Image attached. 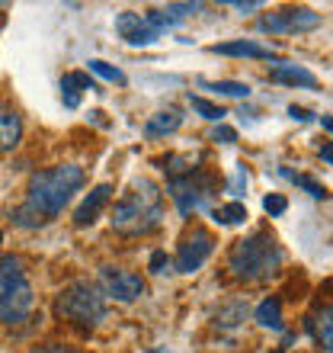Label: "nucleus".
Returning a JSON list of instances; mask_svg holds the SVG:
<instances>
[{
	"instance_id": "1",
	"label": "nucleus",
	"mask_w": 333,
	"mask_h": 353,
	"mask_svg": "<svg viewBox=\"0 0 333 353\" xmlns=\"http://www.w3.org/2000/svg\"><path fill=\"white\" fill-rule=\"evenodd\" d=\"M83 180H87L83 168H77V164H58V168L32 174L29 196L26 203L13 212V222L19 228H42V225H48L52 219L65 212V205L80 193Z\"/></svg>"
},
{
	"instance_id": "2",
	"label": "nucleus",
	"mask_w": 333,
	"mask_h": 353,
	"mask_svg": "<svg viewBox=\"0 0 333 353\" xmlns=\"http://www.w3.org/2000/svg\"><path fill=\"white\" fill-rule=\"evenodd\" d=\"M164 219V193L148 176H138L125 193L116 199L112 228L119 234H148Z\"/></svg>"
},
{
	"instance_id": "3",
	"label": "nucleus",
	"mask_w": 333,
	"mask_h": 353,
	"mask_svg": "<svg viewBox=\"0 0 333 353\" xmlns=\"http://www.w3.org/2000/svg\"><path fill=\"white\" fill-rule=\"evenodd\" d=\"M228 270L241 283H263L282 270V248L269 232H253L250 238L237 241L228 257Z\"/></svg>"
},
{
	"instance_id": "4",
	"label": "nucleus",
	"mask_w": 333,
	"mask_h": 353,
	"mask_svg": "<svg viewBox=\"0 0 333 353\" xmlns=\"http://www.w3.org/2000/svg\"><path fill=\"white\" fill-rule=\"evenodd\" d=\"M55 312L80 327H96L103 318H106V296L100 292L96 283L77 279V283H71V286L58 296Z\"/></svg>"
},
{
	"instance_id": "5",
	"label": "nucleus",
	"mask_w": 333,
	"mask_h": 353,
	"mask_svg": "<svg viewBox=\"0 0 333 353\" xmlns=\"http://www.w3.org/2000/svg\"><path fill=\"white\" fill-rule=\"evenodd\" d=\"M166 193L173 196L176 209L180 215H193V212H202L205 205L212 203L215 196V176L208 170H195L189 176H180V180H170Z\"/></svg>"
},
{
	"instance_id": "6",
	"label": "nucleus",
	"mask_w": 333,
	"mask_h": 353,
	"mask_svg": "<svg viewBox=\"0 0 333 353\" xmlns=\"http://www.w3.org/2000/svg\"><path fill=\"white\" fill-rule=\"evenodd\" d=\"M321 26V13L308 7H286V10H272V13H263L257 23L259 32H269V36H292V32H311V29Z\"/></svg>"
},
{
	"instance_id": "7",
	"label": "nucleus",
	"mask_w": 333,
	"mask_h": 353,
	"mask_svg": "<svg viewBox=\"0 0 333 353\" xmlns=\"http://www.w3.org/2000/svg\"><path fill=\"white\" fill-rule=\"evenodd\" d=\"M36 308V292L26 276L13 279L0 289V325H23Z\"/></svg>"
},
{
	"instance_id": "8",
	"label": "nucleus",
	"mask_w": 333,
	"mask_h": 353,
	"mask_svg": "<svg viewBox=\"0 0 333 353\" xmlns=\"http://www.w3.org/2000/svg\"><path fill=\"white\" fill-rule=\"evenodd\" d=\"M96 286L106 299H116V302H138L144 296V279L131 270H122V267H103L100 276H96Z\"/></svg>"
},
{
	"instance_id": "9",
	"label": "nucleus",
	"mask_w": 333,
	"mask_h": 353,
	"mask_svg": "<svg viewBox=\"0 0 333 353\" xmlns=\"http://www.w3.org/2000/svg\"><path fill=\"white\" fill-rule=\"evenodd\" d=\"M215 251V238L205 228H193V232L186 234L180 248H176V257L170 263L176 267V273H195V270H202V263L212 257Z\"/></svg>"
},
{
	"instance_id": "10",
	"label": "nucleus",
	"mask_w": 333,
	"mask_h": 353,
	"mask_svg": "<svg viewBox=\"0 0 333 353\" xmlns=\"http://www.w3.org/2000/svg\"><path fill=\"white\" fill-rule=\"evenodd\" d=\"M116 32H119V39H125V42L135 48L154 46L160 39V32L148 23V17H141L135 10H122L119 17H116Z\"/></svg>"
},
{
	"instance_id": "11",
	"label": "nucleus",
	"mask_w": 333,
	"mask_h": 353,
	"mask_svg": "<svg viewBox=\"0 0 333 353\" xmlns=\"http://www.w3.org/2000/svg\"><path fill=\"white\" fill-rule=\"evenodd\" d=\"M215 55H228V58H257V61H279V55L272 48L259 46L253 39H231V42H218L212 46Z\"/></svg>"
},
{
	"instance_id": "12",
	"label": "nucleus",
	"mask_w": 333,
	"mask_h": 353,
	"mask_svg": "<svg viewBox=\"0 0 333 353\" xmlns=\"http://www.w3.org/2000/svg\"><path fill=\"white\" fill-rule=\"evenodd\" d=\"M109 196H112V186L109 183H100V186H93L90 196L83 199L80 205H77V212H74V222L80 225V228H87V225L96 222V215L103 212V205L109 203Z\"/></svg>"
},
{
	"instance_id": "13",
	"label": "nucleus",
	"mask_w": 333,
	"mask_h": 353,
	"mask_svg": "<svg viewBox=\"0 0 333 353\" xmlns=\"http://www.w3.org/2000/svg\"><path fill=\"white\" fill-rule=\"evenodd\" d=\"M272 81L276 84H288V87H311L314 90L317 87V77L308 71V68H301V65H288V61H282L279 58L276 61V68H272Z\"/></svg>"
},
{
	"instance_id": "14",
	"label": "nucleus",
	"mask_w": 333,
	"mask_h": 353,
	"mask_svg": "<svg viewBox=\"0 0 333 353\" xmlns=\"http://www.w3.org/2000/svg\"><path fill=\"white\" fill-rule=\"evenodd\" d=\"M19 139H23V119H19V112L10 110V106H0V154L17 148Z\"/></svg>"
},
{
	"instance_id": "15",
	"label": "nucleus",
	"mask_w": 333,
	"mask_h": 353,
	"mask_svg": "<svg viewBox=\"0 0 333 353\" xmlns=\"http://www.w3.org/2000/svg\"><path fill=\"white\" fill-rule=\"evenodd\" d=\"M180 125H183V112L180 110H160L144 122V135H148V139H164V135H173Z\"/></svg>"
},
{
	"instance_id": "16",
	"label": "nucleus",
	"mask_w": 333,
	"mask_h": 353,
	"mask_svg": "<svg viewBox=\"0 0 333 353\" xmlns=\"http://www.w3.org/2000/svg\"><path fill=\"white\" fill-rule=\"evenodd\" d=\"M253 321L259 327H269V331H286V318H282V302L276 296H266L253 308Z\"/></svg>"
},
{
	"instance_id": "17",
	"label": "nucleus",
	"mask_w": 333,
	"mask_h": 353,
	"mask_svg": "<svg viewBox=\"0 0 333 353\" xmlns=\"http://www.w3.org/2000/svg\"><path fill=\"white\" fill-rule=\"evenodd\" d=\"M330 305H324V312H317V315H311L305 321V327H308V334L317 341V347L324 353H330L333 350V331H330Z\"/></svg>"
},
{
	"instance_id": "18",
	"label": "nucleus",
	"mask_w": 333,
	"mask_h": 353,
	"mask_svg": "<svg viewBox=\"0 0 333 353\" xmlns=\"http://www.w3.org/2000/svg\"><path fill=\"white\" fill-rule=\"evenodd\" d=\"M202 161V154H170V158H164L160 164H164V170L170 174V180H180V176H189L195 174V164Z\"/></svg>"
},
{
	"instance_id": "19",
	"label": "nucleus",
	"mask_w": 333,
	"mask_h": 353,
	"mask_svg": "<svg viewBox=\"0 0 333 353\" xmlns=\"http://www.w3.org/2000/svg\"><path fill=\"white\" fill-rule=\"evenodd\" d=\"M189 106H193V112H199L202 119L218 122V125H222V119L228 116V110H224V106H218V103H212V100H205V97H193V93H189Z\"/></svg>"
},
{
	"instance_id": "20",
	"label": "nucleus",
	"mask_w": 333,
	"mask_h": 353,
	"mask_svg": "<svg viewBox=\"0 0 333 353\" xmlns=\"http://www.w3.org/2000/svg\"><path fill=\"white\" fill-rule=\"evenodd\" d=\"M212 219L218 225H244L247 222V205L228 203V205H222V209H212Z\"/></svg>"
},
{
	"instance_id": "21",
	"label": "nucleus",
	"mask_w": 333,
	"mask_h": 353,
	"mask_svg": "<svg viewBox=\"0 0 333 353\" xmlns=\"http://www.w3.org/2000/svg\"><path fill=\"white\" fill-rule=\"evenodd\" d=\"M87 68H90V74H96V77H103V81H109V84H119V87H125V81L129 77L122 74L116 65H109V61H103V58H90L87 61Z\"/></svg>"
},
{
	"instance_id": "22",
	"label": "nucleus",
	"mask_w": 333,
	"mask_h": 353,
	"mask_svg": "<svg viewBox=\"0 0 333 353\" xmlns=\"http://www.w3.org/2000/svg\"><path fill=\"white\" fill-rule=\"evenodd\" d=\"M199 84L212 93H222V97H241V100L250 97V87L241 84V81H199Z\"/></svg>"
},
{
	"instance_id": "23",
	"label": "nucleus",
	"mask_w": 333,
	"mask_h": 353,
	"mask_svg": "<svg viewBox=\"0 0 333 353\" xmlns=\"http://www.w3.org/2000/svg\"><path fill=\"white\" fill-rule=\"evenodd\" d=\"M19 276H26L23 261H19V257H13V254L0 257V289L7 286V283H13V279H19Z\"/></svg>"
},
{
	"instance_id": "24",
	"label": "nucleus",
	"mask_w": 333,
	"mask_h": 353,
	"mask_svg": "<svg viewBox=\"0 0 333 353\" xmlns=\"http://www.w3.org/2000/svg\"><path fill=\"white\" fill-rule=\"evenodd\" d=\"M61 100H65L67 110H77V106H80V87L74 84V77L71 74L61 77Z\"/></svg>"
},
{
	"instance_id": "25",
	"label": "nucleus",
	"mask_w": 333,
	"mask_h": 353,
	"mask_svg": "<svg viewBox=\"0 0 333 353\" xmlns=\"http://www.w3.org/2000/svg\"><path fill=\"white\" fill-rule=\"evenodd\" d=\"M288 180H292L295 186H301V190H305V193L311 196V199H327V190H324L321 183H317V180H311V176H301V174L295 176V174H292Z\"/></svg>"
},
{
	"instance_id": "26",
	"label": "nucleus",
	"mask_w": 333,
	"mask_h": 353,
	"mask_svg": "<svg viewBox=\"0 0 333 353\" xmlns=\"http://www.w3.org/2000/svg\"><path fill=\"white\" fill-rule=\"evenodd\" d=\"M244 315H247V305L234 302L228 308H218V325H237V321H244Z\"/></svg>"
},
{
	"instance_id": "27",
	"label": "nucleus",
	"mask_w": 333,
	"mask_h": 353,
	"mask_svg": "<svg viewBox=\"0 0 333 353\" xmlns=\"http://www.w3.org/2000/svg\"><path fill=\"white\" fill-rule=\"evenodd\" d=\"M247 183H250L247 168H244V164H237V168H234V176L228 180V186H224V190H228L231 196H241L244 190H247Z\"/></svg>"
},
{
	"instance_id": "28",
	"label": "nucleus",
	"mask_w": 333,
	"mask_h": 353,
	"mask_svg": "<svg viewBox=\"0 0 333 353\" xmlns=\"http://www.w3.org/2000/svg\"><path fill=\"white\" fill-rule=\"evenodd\" d=\"M263 209H266L272 219H279V215H286V209H288V199L282 193H269L266 199H263Z\"/></svg>"
},
{
	"instance_id": "29",
	"label": "nucleus",
	"mask_w": 333,
	"mask_h": 353,
	"mask_svg": "<svg viewBox=\"0 0 333 353\" xmlns=\"http://www.w3.org/2000/svg\"><path fill=\"white\" fill-rule=\"evenodd\" d=\"M148 270L151 273H166V270H170V257H166V251H154L151 254V261H148Z\"/></svg>"
},
{
	"instance_id": "30",
	"label": "nucleus",
	"mask_w": 333,
	"mask_h": 353,
	"mask_svg": "<svg viewBox=\"0 0 333 353\" xmlns=\"http://www.w3.org/2000/svg\"><path fill=\"white\" fill-rule=\"evenodd\" d=\"M212 139H215V141H222V145H234V141H237V132L228 129V125H215Z\"/></svg>"
},
{
	"instance_id": "31",
	"label": "nucleus",
	"mask_w": 333,
	"mask_h": 353,
	"mask_svg": "<svg viewBox=\"0 0 333 353\" xmlns=\"http://www.w3.org/2000/svg\"><path fill=\"white\" fill-rule=\"evenodd\" d=\"M32 353H80L74 347H65V344H45V347H36Z\"/></svg>"
},
{
	"instance_id": "32",
	"label": "nucleus",
	"mask_w": 333,
	"mask_h": 353,
	"mask_svg": "<svg viewBox=\"0 0 333 353\" xmlns=\"http://www.w3.org/2000/svg\"><path fill=\"white\" fill-rule=\"evenodd\" d=\"M231 7L241 10V13H253V10H259L263 3H259V0H247V3H244V0H231Z\"/></svg>"
},
{
	"instance_id": "33",
	"label": "nucleus",
	"mask_w": 333,
	"mask_h": 353,
	"mask_svg": "<svg viewBox=\"0 0 333 353\" xmlns=\"http://www.w3.org/2000/svg\"><path fill=\"white\" fill-rule=\"evenodd\" d=\"M288 116H292V119H298V122H311V119H314V112L301 110V106H288Z\"/></svg>"
},
{
	"instance_id": "34",
	"label": "nucleus",
	"mask_w": 333,
	"mask_h": 353,
	"mask_svg": "<svg viewBox=\"0 0 333 353\" xmlns=\"http://www.w3.org/2000/svg\"><path fill=\"white\" fill-rule=\"evenodd\" d=\"M71 77H74V84L80 87V90H96V84H93L90 74H71Z\"/></svg>"
},
{
	"instance_id": "35",
	"label": "nucleus",
	"mask_w": 333,
	"mask_h": 353,
	"mask_svg": "<svg viewBox=\"0 0 333 353\" xmlns=\"http://www.w3.org/2000/svg\"><path fill=\"white\" fill-rule=\"evenodd\" d=\"M321 158H324V164H330V161H333V148H330V141H327L324 148H321Z\"/></svg>"
},
{
	"instance_id": "36",
	"label": "nucleus",
	"mask_w": 333,
	"mask_h": 353,
	"mask_svg": "<svg viewBox=\"0 0 333 353\" xmlns=\"http://www.w3.org/2000/svg\"><path fill=\"white\" fill-rule=\"evenodd\" d=\"M144 353H170L166 347H151V350H144Z\"/></svg>"
},
{
	"instance_id": "37",
	"label": "nucleus",
	"mask_w": 333,
	"mask_h": 353,
	"mask_svg": "<svg viewBox=\"0 0 333 353\" xmlns=\"http://www.w3.org/2000/svg\"><path fill=\"white\" fill-rule=\"evenodd\" d=\"M0 241H3V232H0Z\"/></svg>"
}]
</instances>
